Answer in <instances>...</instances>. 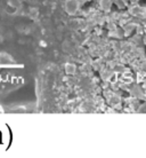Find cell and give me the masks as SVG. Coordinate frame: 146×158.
<instances>
[{"label":"cell","mask_w":146,"mask_h":158,"mask_svg":"<svg viewBox=\"0 0 146 158\" xmlns=\"http://www.w3.org/2000/svg\"><path fill=\"white\" fill-rule=\"evenodd\" d=\"M10 144V131L6 125H0V151L6 150Z\"/></svg>","instance_id":"cell-1"}]
</instances>
